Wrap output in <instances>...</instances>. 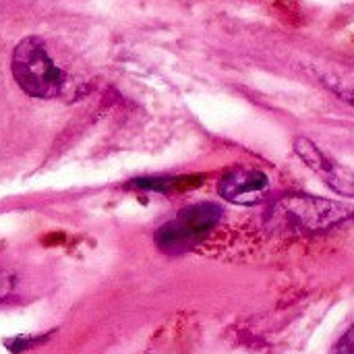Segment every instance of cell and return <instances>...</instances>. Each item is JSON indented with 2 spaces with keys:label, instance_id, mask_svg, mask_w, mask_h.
Listing matches in <instances>:
<instances>
[{
  "label": "cell",
  "instance_id": "1",
  "mask_svg": "<svg viewBox=\"0 0 354 354\" xmlns=\"http://www.w3.org/2000/svg\"><path fill=\"white\" fill-rule=\"evenodd\" d=\"M10 68L19 87L33 97L50 100L64 87V73L54 64L39 37H25L17 44Z\"/></svg>",
  "mask_w": 354,
  "mask_h": 354
},
{
  "label": "cell",
  "instance_id": "3",
  "mask_svg": "<svg viewBox=\"0 0 354 354\" xmlns=\"http://www.w3.org/2000/svg\"><path fill=\"white\" fill-rule=\"evenodd\" d=\"M351 216V209L315 197H286L278 201L272 220L297 230H324Z\"/></svg>",
  "mask_w": 354,
  "mask_h": 354
},
{
  "label": "cell",
  "instance_id": "5",
  "mask_svg": "<svg viewBox=\"0 0 354 354\" xmlns=\"http://www.w3.org/2000/svg\"><path fill=\"white\" fill-rule=\"evenodd\" d=\"M295 151L297 156L307 164L311 166L334 191L342 193V195H354V174H348L340 168H336V164L326 156L322 153L309 139L305 137H299L295 141Z\"/></svg>",
  "mask_w": 354,
  "mask_h": 354
},
{
  "label": "cell",
  "instance_id": "4",
  "mask_svg": "<svg viewBox=\"0 0 354 354\" xmlns=\"http://www.w3.org/2000/svg\"><path fill=\"white\" fill-rule=\"evenodd\" d=\"M270 189V178L257 168H234L228 170L218 185L220 195L236 205L259 203Z\"/></svg>",
  "mask_w": 354,
  "mask_h": 354
},
{
  "label": "cell",
  "instance_id": "8",
  "mask_svg": "<svg viewBox=\"0 0 354 354\" xmlns=\"http://www.w3.org/2000/svg\"><path fill=\"white\" fill-rule=\"evenodd\" d=\"M44 340H48V336H41V338H12V340H6V346L10 353H21V351H27L35 344H41Z\"/></svg>",
  "mask_w": 354,
  "mask_h": 354
},
{
  "label": "cell",
  "instance_id": "2",
  "mask_svg": "<svg viewBox=\"0 0 354 354\" xmlns=\"http://www.w3.org/2000/svg\"><path fill=\"white\" fill-rule=\"evenodd\" d=\"M224 212L216 203H195L176 214L156 232V245L160 251L178 255L199 245L222 220Z\"/></svg>",
  "mask_w": 354,
  "mask_h": 354
},
{
  "label": "cell",
  "instance_id": "7",
  "mask_svg": "<svg viewBox=\"0 0 354 354\" xmlns=\"http://www.w3.org/2000/svg\"><path fill=\"white\" fill-rule=\"evenodd\" d=\"M15 286H17L15 274L0 266V303H4L15 292Z\"/></svg>",
  "mask_w": 354,
  "mask_h": 354
},
{
  "label": "cell",
  "instance_id": "9",
  "mask_svg": "<svg viewBox=\"0 0 354 354\" xmlns=\"http://www.w3.org/2000/svg\"><path fill=\"white\" fill-rule=\"evenodd\" d=\"M334 354H354V324L348 328V332L338 340Z\"/></svg>",
  "mask_w": 354,
  "mask_h": 354
},
{
  "label": "cell",
  "instance_id": "6",
  "mask_svg": "<svg viewBox=\"0 0 354 354\" xmlns=\"http://www.w3.org/2000/svg\"><path fill=\"white\" fill-rule=\"evenodd\" d=\"M199 176H160V178H141L135 180V189H145V191H158V193H172V191H185L193 189V185H199Z\"/></svg>",
  "mask_w": 354,
  "mask_h": 354
}]
</instances>
